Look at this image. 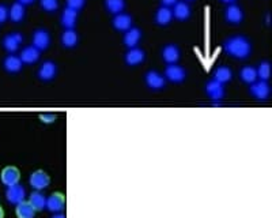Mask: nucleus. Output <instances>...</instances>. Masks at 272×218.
<instances>
[{"label":"nucleus","mask_w":272,"mask_h":218,"mask_svg":"<svg viewBox=\"0 0 272 218\" xmlns=\"http://www.w3.org/2000/svg\"><path fill=\"white\" fill-rule=\"evenodd\" d=\"M224 51L237 59H247L252 52V45L245 37L236 36L224 43Z\"/></svg>","instance_id":"f257e3e1"},{"label":"nucleus","mask_w":272,"mask_h":218,"mask_svg":"<svg viewBox=\"0 0 272 218\" xmlns=\"http://www.w3.org/2000/svg\"><path fill=\"white\" fill-rule=\"evenodd\" d=\"M50 183V179H49V175L45 172V170H34L30 176V186L37 191L40 190H44L47 188Z\"/></svg>","instance_id":"f03ea898"},{"label":"nucleus","mask_w":272,"mask_h":218,"mask_svg":"<svg viewBox=\"0 0 272 218\" xmlns=\"http://www.w3.org/2000/svg\"><path fill=\"white\" fill-rule=\"evenodd\" d=\"M0 179H1V183L10 187V186H14L19 183V179H21V172H19L18 168L15 166H6L4 169L1 170V175H0Z\"/></svg>","instance_id":"7ed1b4c3"},{"label":"nucleus","mask_w":272,"mask_h":218,"mask_svg":"<svg viewBox=\"0 0 272 218\" xmlns=\"http://www.w3.org/2000/svg\"><path fill=\"white\" fill-rule=\"evenodd\" d=\"M25 198H26V191L18 183L14 184V186H10L8 190H7V199H8L10 203L18 205L21 202H24Z\"/></svg>","instance_id":"20e7f679"},{"label":"nucleus","mask_w":272,"mask_h":218,"mask_svg":"<svg viewBox=\"0 0 272 218\" xmlns=\"http://www.w3.org/2000/svg\"><path fill=\"white\" fill-rule=\"evenodd\" d=\"M66 206V198L60 192H53L47 199V209L53 213H60Z\"/></svg>","instance_id":"39448f33"},{"label":"nucleus","mask_w":272,"mask_h":218,"mask_svg":"<svg viewBox=\"0 0 272 218\" xmlns=\"http://www.w3.org/2000/svg\"><path fill=\"white\" fill-rule=\"evenodd\" d=\"M250 93L254 98H259V100H267L270 97V85L267 83L266 81H261V82H253L250 86Z\"/></svg>","instance_id":"423d86ee"},{"label":"nucleus","mask_w":272,"mask_h":218,"mask_svg":"<svg viewBox=\"0 0 272 218\" xmlns=\"http://www.w3.org/2000/svg\"><path fill=\"white\" fill-rule=\"evenodd\" d=\"M165 77L169 79L170 82H174V83H180L182 82L185 77H187V73L185 70L180 66H175V64H170L166 71H165Z\"/></svg>","instance_id":"0eeeda50"},{"label":"nucleus","mask_w":272,"mask_h":218,"mask_svg":"<svg viewBox=\"0 0 272 218\" xmlns=\"http://www.w3.org/2000/svg\"><path fill=\"white\" fill-rule=\"evenodd\" d=\"M24 43V37L22 34H19V33H11V34H8V36L4 37V40H3V47L6 51L8 52H17L21 47V44Z\"/></svg>","instance_id":"6e6552de"},{"label":"nucleus","mask_w":272,"mask_h":218,"mask_svg":"<svg viewBox=\"0 0 272 218\" xmlns=\"http://www.w3.org/2000/svg\"><path fill=\"white\" fill-rule=\"evenodd\" d=\"M206 91L212 101H221L224 96L223 85L217 82V81H210L206 85Z\"/></svg>","instance_id":"1a4fd4ad"},{"label":"nucleus","mask_w":272,"mask_h":218,"mask_svg":"<svg viewBox=\"0 0 272 218\" xmlns=\"http://www.w3.org/2000/svg\"><path fill=\"white\" fill-rule=\"evenodd\" d=\"M50 44V37H49L48 31L44 30V29H40L34 33L33 36V47L37 48L38 51H44L47 49Z\"/></svg>","instance_id":"9d476101"},{"label":"nucleus","mask_w":272,"mask_h":218,"mask_svg":"<svg viewBox=\"0 0 272 218\" xmlns=\"http://www.w3.org/2000/svg\"><path fill=\"white\" fill-rule=\"evenodd\" d=\"M146 83L152 90H161L162 87H165V78L157 71H150L146 74Z\"/></svg>","instance_id":"9b49d317"},{"label":"nucleus","mask_w":272,"mask_h":218,"mask_svg":"<svg viewBox=\"0 0 272 218\" xmlns=\"http://www.w3.org/2000/svg\"><path fill=\"white\" fill-rule=\"evenodd\" d=\"M56 74H57V66L53 61H45L38 71V78L43 81H52L56 77Z\"/></svg>","instance_id":"f8f14e48"},{"label":"nucleus","mask_w":272,"mask_h":218,"mask_svg":"<svg viewBox=\"0 0 272 218\" xmlns=\"http://www.w3.org/2000/svg\"><path fill=\"white\" fill-rule=\"evenodd\" d=\"M131 25H132V18L131 15L128 14H117L113 19V26H115L117 30L127 31L128 29H131Z\"/></svg>","instance_id":"ddd939ff"},{"label":"nucleus","mask_w":272,"mask_h":218,"mask_svg":"<svg viewBox=\"0 0 272 218\" xmlns=\"http://www.w3.org/2000/svg\"><path fill=\"white\" fill-rule=\"evenodd\" d=\"M76 19H78V11L71 10V8L67 7L66 10L63 11V15H61V25L66 27L67 30L73 29L75 24H76Z\"/></svg>","instance_id":"4468645a"},{"label":"nucleus","mask_w":272,"mask_h":218,"mask_svg":"<svg viewBox=\"0 0 272 218\" xmlns=\"http://www.w3.org/2000/svg\"><path fill=\"white\" fill-rule=\"evenodd\" d=\"M163 60L166 61L168 64H174L175 61L180 59V49L175 45H168L165 47L162 51Z\"/></svg>","instance_id":"2eb2a0df"},{"label":"nucleus","mask_w":272,"mask_h":218,"mask_svg":"<svg viewBox=\"0 0 272 218\" xmlns=\"http://www.w3.org/2000/svg\"><path fill=\"white\" fill-rule=\"evenodd\" d=\"M22 63H26V64H33L36 63L38 59H40V51L34 47H27L22 51L21 54V57H19Z\"/></svg>","instance_id":"dca6fc26"},{"label":"nucleus","mask_w":272,"mask_h":218,"mask_svg":"<svg viewBox=\"0 0 272 218\" xmlns=\"http://www.w3.org/2000/svg\"><path fill=\"white\" fill-rule=\"evenodd\" d=\"M15 213H17V217L18 218H34V216H36V210L26 200L17 205Z\"/></svg>","instance_id":"f3484780"},{"label":"nucleus","mask_w":272,"mask_h":218,"mask_svg":"<svg viewBox=\"0 0 272 218\" xmlns=\"http://www.w3.org/2000/svg\"><path fill=\"white\" fill-rule=\"evenodd\" d=\"M22 60L17 57V56H14V54H10L8 57H6V60L3 63V66H4V70L8 71V73H19L21 70H22Z\"/></svg>","instance_id":"a211bd4d"},{"label":"nucleus","mask_w":272,"mask_h":218,"mask_svg":"<svg viewBox=\"0 0 272 218\" xmlns=\"http://www.w3.org/2000/svg\"><path fill=\"white\" fill-rule=\"evenodd\" d=\"M145 60V52L139 48H131L125 56V61L129 66H138Z\"/></svg>","instance_id":"6ab92c4d"},{"label":"nucleus","mask_w":272,"mask_h":218,"mask_svg":"<svg viewBox=\"0 0 272 218\" xmlns=\"http://www.w3.org/2000/svg\"><path fill=\"white\" fill-rule=\"evenodd\" d=\"M173 12V15H174L175 18L180 19V21H185L191 17V7L188 6L187 3H184V1H177L174 4V10H172Z\"/></svg>","instance_id":"aec40b11"},{"label":"nucleus","mask_w":272,"mask_h":218,"mask_svg":"<svg viewBox=\"0 0 272 218\" xmlns=\"http://www.w3.org/2000/svg\"><path fill=\"white\" fill-rule=\"evenodd\" d=\"M142 38V31L139 29H128L124 36V44L128 48H136V44L139 43Z\"/></svg>","instance_id":"412c9836"},{"label":"nucleus","mask_w":272,"mask_h":218,"mask_svg":"<svg viewBox=\"0 0 272 218\" xmlns=\"http://www.w3.org/2000/svg\"><path fill=\"white\" fill-rule=\"evenodd\" d=\"M244 18V14H242V10L236 4H231V6L227 7L226 10V19L229 21L230 24H240Z\"/></svg>","instance_id":"4be33fe9"},{"label":"nucleus","mask_w":272,"mask_h":218,"mask_svg":"<svg viewBox=\"0 0 272 218\" xmlns=\"http://www.w3.org/2000/svg\"><path fill=\"white\" fill-rule=\"evenodd\" d=\"M29 203H30L31 207H33L36 212H40V210H43L44 207L47 206V198H45L41 192L34 191V192L30 195V198H29Z\"/></svg>","instance_id":"5701e85b"},{"label":"nucleus","mask_w":272,"mask_h":218,"mask_svg":"<svg viewBox=\"0 0 272 218\" xmlns=\"http://www.w3.org/2000/svg\"><path fill=\"white\" fill-rule=\"evenodd\" d=\"M173 18V12L170 10V7H161L158 10L157 15H155V21L158 25L165 26V25H169L170 21Z\"/></svg>","instance_id":"b1692460"},{"label":"nucleus","mask_w":272,"mask_h":218,"mask_svg":"<svg viewBox=\"0 0 272 218\" xmlns=\"http://www.w3.org/2000/svg\"><path fill=\"white\" fill-rule=\"evenodd\" d=\"M231 77H233V73H231V70H230L229 67H219L214 73V81H217V82L222 83V85L226 83V82H229Z\"/></svg>","instance_id":"393cba45"},{"label":"nucleus","mask_w":272,"mask_h":218,"mask_svg":"<svg viewBox=\"0 0 272 218\" xmlns=\"http://www.w3.org/2000/svg\"><path fill=\"white\" fill-rule=\"evenodd\" d=\"M8 17L11 18L12 22H21V21L25 18L24 4H21V3H14L11 8L8 10Z\"/></svg>","instance_id":"a878e982"},{"label":"nucleus","mask_w":272,"mask_h":218,"mask_svg":"<svg viewBox=\"0 0 272 218\" xmlns=\"http://www.w3.org/2000/svg\"><path fill=\"white\" fill-rule=\"evenodd\" d=\"M61 43L66 48H74L76 44H78V34L73 30V29H68L63 33L61 36Z\"/></svg>","instance_id":"bb28decb"},{"label":"nucleus","mask_w":272,"mask_h":218,"mask_svg":"<svg viewBox=\"0 0 272 218\" xmlns=\"http://www.w3.org/2000/svg\"><path fill=\"white\" fill-rule=\"evenodd\" d=\"M105 6L108 8V11L112 14H121L125 7V1L124 0H105Z\"/></svg>","instance_id":"cd10ccee"},{"label":"nucleus","mask_w":272,"mask_h":218,"mask_svg":"<svg viewBox=\"0 0 272 218\" xmlns=\"http://www.w3.org/2000/svg\"><path fill=\"white\" fill-rule=\"evenodd\" d=\"M240 77H241V79L244 82H247V83H253V82H256V79H257L256 68H253V67H244L241 70Z\"/></svg>","instance_id":"c85d7f7f"},{"label":"nucleus","mask_w":272,"mask_h":218,"mask_svg":"<svg viewBox=\"0 0 272 218\" xmlns=\"http://www.w3.org/2000/svg\"><path fill=\"white\" fill-rule=\"evenodd\" d=\"M257 73V78H260L261 81H267L271 77V64L268 61H263L259 68L256 70Z\"/></svg>","instance_id":"c756f323"},{"label":"nucleus","mask_w":272,"mask_h":218,"mask_svg":"<svg viewBox=\"0 0 272 218\" xmlns=\"http://www.w3.org/2000/svg\"><path fill=\"white\" fill-rule=\"evenodd\" d=\"M41 7L47 11L53 12L57 10L59 3H57V0H41Z\"/></svg>","instance_id":"7c9ffc66"},{"label":"nucleus","mask_w":272,"mask_h":218,"mask_svg":"<svg viewBox=\"0 0 272 218\" xmlns=\"http://www.w3.org/2000/svg\"><path fill=\"white\" fill-rule=\"evenodd\" d=\"M85 1L86 0H67V7L71 8V10L78 11V10H80L82 7L85 6Z\"/></svg>","instance_id":"2f4dec72"},{"label":"nucleus","mask_w":272,"mask_h":218,"mask_svg":"<svg viewBox=\"0 0 272 218\" xmlns=\"http://www.w3.org/2000/svg\"><path fill=\"white\" fill-rule=\"evenodd\" d=\"M7 18H8V8L3 4H0V24L6 22Z\"/></svg>","instance_id":"473e14b6"},{"label":"nucleus","mask_w":272,"mask_h":218,"mask_svg":"<svg viewBox=\"0 0 272 218\" xmlns=\"http://www.w3.org/2000/svg\"><path fill=\"white\" fill-rule=\"evenodd\" d=\"M40 119L44 121V123H53L56 120V115L54 113H41Z\"/></svg>","instance_id":"72a5a7b5"},{"label":"nucleus","mask_w":272,"mask_h":218,"mask_svg":"<svg viewBox=\"0 0 272 218\" xmlns=\"http://www.w3.org/2000/svg\"><path fill=\"white\" fill-rule=\"evenodd\" d=\"M175 3H177V0H162V4H163V7L174 6Z\"/></svg>","instance_id":"f704fd0d"},{"label":"nucleus","mask_w":272,"mask_h":218,"mask_svg":"<svg viewBox=\"0 0 272 218\" xmlns=\"http://www.w3.org/2000/svg\"><path fill=\"white\" fill-rule=\"evenodd\" d=\"M34 0H19L18 3H21V4H31Z\"/></svg>","instance_id":"c9c22d12"},{"label":"nucleus","mask_w":272,"mask_h":218,"mask_svg":"<svg viewBox=\"0 0 272 218\" xmlns=\"http://www.w3.org/2000/svg\"><path fill=\"white\" fill-rule=\"evenodd\" d=\"M52 218H66V216H64V214H60V213H57V214H54Z\"/></svg>","instance_id":"e433bc0d"},{"label":"nucleus","mask_w":272,"mask_h":218,"mask_svg":"<svg viewBox=\"0 0 272 218\" xmlns=\"http://www.w3.org/2000/svg\"><path fill=\"white\" fill-rule=\"evenodd\" d=\"M4 217V212H3V209L0 207V218H3Z\"/></svg>","instance_id":"4c0bfd02"},{"label":"nucleus","mask_w":272,"mask_h":218,"mask_svg":"<svg viewBox=\"0 0 272 218\" xmlns=\"http://www.w3.org/2000/svg\"><path fill=\"white\" fill-rule=\"evenodd\" d=\"M222 1H224V3H234L236 0H222Z\"/></svg>","instance_id":"58836bf2"},{"label":"nucleus","mask_w":272,"mask_h":218,"mask_svg":"<svg viewBox=\"0 0 272 218\" xmlns=\"http://www.w3.org/2000/svg\"><path fill=\"white\" fill-rule=\"evenodd\" d=\"M189 1H192V0H189Z\"/></svg>","instance_id":"ea45409f"}]
</instances>
